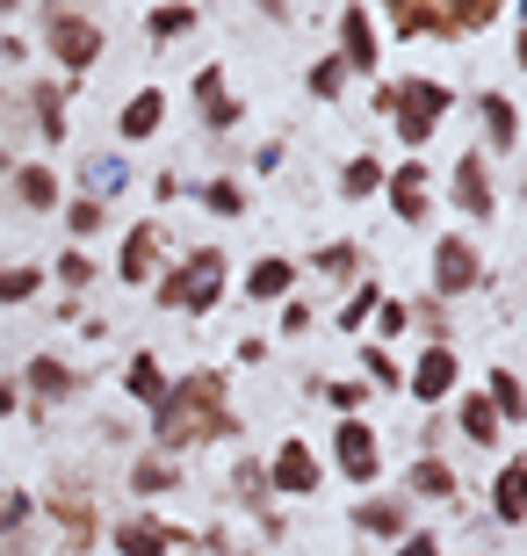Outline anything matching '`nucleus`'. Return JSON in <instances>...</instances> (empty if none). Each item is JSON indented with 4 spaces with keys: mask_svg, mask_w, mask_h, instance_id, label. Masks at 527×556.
Masks as SVG:
<instances>
[{
    "mask_svg": "<svg viewBox=\"0 0 527 556\" xmlns=\"http://www.w3.org/2000/svg\"><path fill=\"white\" fill-rule=\"evenodd\" d=\"M8 181H15V203H22V210H37V217H43V210H59V203H65L59 166H43V160H22L15 174H8Z\"/></svg>",
    "mask_w": 527,
    "mask_h": 556,
    "instance_id": "obj_18",
    "label": "nucleus"
},
{
    "mask_svg": "<svg viewBox=\"0 0 527 556\" xmlns=\"http://www.w3.org/2000/svg\"><path fill=\"white\" fill-rule=\"evenodd\" d=\"M130 188V160H116V152H95V160L80 166V195L87 203H109V195H123Z\"/></svg>",
    "mask_w": 527,
    "mask_h": 556,
    "instance_id": "obj_22",
    "label": "nucleus"
},
{
    "mask_svg": "<svg viewBox=\"0 0 527 556\" xmlns=\"http://www.w3.org/2000/svg\"><path fill=\"white\" fill-rule=\"evenodd\" d=\"M332 29H340V51H332V59L347 65V80H354V73H376V65H384V29H376V8L347 0L340 15H332Z\"/></svg>",
    "mask_w": 527,
    "mask_h": 556,
    "instance_id": "obj_7",
    "label": "nucleus"
},
{
    "mask_svg": "<svg viewBox=\"0 0 527 556\" xmlns=\"http://www.w3.org/2000/svg\"><path fill=\"white\" fill-rule=\"evenodd\" d=\"M224 296H231V261H224V247H196L181 268H166L160 289H152L160 311H188V318H210Z\"/></svg>",
    "mask_w": 527,
    "mask_h": 556,
    "instance_id": "obj_3",
    "label": "nucleus"
},
{
    "mask_svg": "<svg viewBox=\"0 0 527 556\" xmlns=\"http://www.w3.org/2000/svg\"><path fill=\"white\" fill-rule=\"evenodd\" d=\"M160 124H166V87H138V94H123V109H116V138L123 144L160 138Z\"/></svg>",
    "mask_w": 527,
    "mask_h": 556,
    "instance_id": "obj_17",
    "label": "nucleus"
},
{
    "mask_svg": "<svg viewBox=\"0 0 527 556\" xmlns=\"http://www.w3.org/2000/svg\"><path fill=\"white\" fill-rule=\"evenodd\" d=\"M448 195H455V210H463V217H477V225L491 217V203H499V195H491V160L477 152V144L448 166Z\"/></svg>",
    "mask_w": 527,
    "mask_h": 556,
    "instance_id": "obj_14",
    "label": "nucleus"
},
{
    "mask_svg": "<svg viewBox=\"0 0 527 556\" xmlns=\"http://www.w3.org/2000/svg\"><path fill=\"white\" fill-rule=\"evenodd\" d=\"M224 397H231L224 369H196V376H181V383H166V397L152 405V441H160V455H181V448H203V441L239 433V413H231Z\"/></svg>",
    "mask_w": 527,
    "mask_h": 556,
    "instance_id": "obj_1",
    "label": "nucleus"
},
{
    "mask_svg": "<svg viewBox=\"0 0 527 556\" xmlns=\"http://www.w3.org/2000/svg\"><path fill=\"white\" fill-rule=\"evenodd\" d=\"M29 514H37V498H29V492H8V498H0V535H15Z\"/></svg>",
    "mask_w": 527,
    "mask_h": 556,
    "instance_id": "obj_45",
    "label": "nucleus"
},
{
    "mask_svg": "<svg viewBox=\"0 0 527 556\" xmlns=\"http://www.w3.org/2000/svg\"><path fill=\"white\" fill-rule=\"evenodd\" d=\"M181 542H188V528H174V520H160V514H130V520L109 528V549L116 556H174Z\"/></svg>",
    "mask_w": 527,
    "mask_h": 556,
    "instance_id": "obj_11",
    "label": "nucleus"
},
{
    "mask_svg": "<svg viewBox=\"0 0 527 556\" xmlns=\"http://www.w3.org/2000/svg\"><path fill=\"white\" fill-rule=\"evenodd\" d=\"M196 203H203L210 217H246V181L239 174H210V181L196 188Z\"/></svg>",
    "mask_w": 527,
    "mask_h": 556,
    "instance_id": "obj_29",
    "label": "nucleus"
},
{
    "mask_svg": "<svg viewBox=\"0 0 527 556\" xmlns=\"http://www.w3.org/2000/svg\"><path fill=\"white\" fill-rule=\"evenodd\" d=\"M311 391H318L340 419H362V405H368V383H354V376H311Z\"/></svg>",
    "mask_w": 527,
    "mask_h": 556,
    "instance_id": "obj_31",
    "label": "nucleus"
},
{
    "mask_svg": "<svg viewBox=\"0 0 527 556\" xmlns=\"http://www.w3.org/2000/svg\"><path fill=\"white\" fill-rule=\"evenodd\" d=\"M520 463H499V477H491V520L499 528H520Z\"/></svg>",
    "mask_w": 527,
    "mask_h": 556,
    "instance_id": "obj_32",
    "label": "nucleus"
},
{
    "mask_svg": "<svg viewBox=\"0 0 527 556\" xmlns=\"http://www.w3.org/2000/svg\"><path fill=\"white\" fill-rule=\"evenodd\" d=\"M188 94H196V102H203V130H239L246 124V102H231V94H224V65L210 59L203 73H196V80H188Z\"/></svg>",
    "mask_w": 527,
    "mask_h": 556,
    "instance_id": "obj_15",
    "label": "nucleus"
},
{
    "mask_svg": "<svg viewBox=\"0 0 527 556\" xmlns=\"http://www.w3.org/2000/svg\"><path fill=\"white\" fill-rule=\"evenodd\" d=\"M15 391H22V405H73L80 397V369H65L59 354H29Z\"/></svg>",
    "mask_w": 527,
    "mask_h": 556,
    "instance_id": "obj_10",
    "label": "nucleus"
},
{
    "mask_svg": "<svg viewBox=\"0 0 527 556\" xmlns=\"http://www.w3.org/2000/svg\"><path fill=\"white\" fill-rule=\"evenodd\" d=\"M65 210V231H73V247L80 239H95V231L109 225V203H87V195H73V203H59Z\"/></svg>",
    "mask_w": 527,
    "mask_h": 556,
    "instance_id": "obj_38",
    "label": "nucleus"
},
{
    "mask_svg": "<svg viewBox=\"0 0 527 556\" xmlns=\"http://www.w3.org/2000/svg\"><path fill=\"white\" fill-rule=\"evenodd\" d=\"M275 166H283V138H267L261 152H253V174H275Z\"/></svg>",
    "mask_w": 527,
    "mask_h": 556,
    "instance_id": "obj_48",
    "label": "nucleus"
},
{
    "mask_svg": "<svg viewBox=\"0 0 527 556\" xmlns=\"http://www.w3.org/2000/svg\"><path fill=\"white\" fill-rule=\"evenodd\" d=\"M43 51L65 73V87H80V73H95V59H102V22L80 8H43Z\"/></svg>",
    "mask_w": 527,
    "mask_h": 556,
    "instance_id": "obj_5",
    "label": "nucleus"
},
{
    "mask_svg": "<svg viewBox=\"0 0 527 556\" xmlns=\"http://www.w3.org/2000/svg\"><path fill=\"white\" fill-rule=\"evenodd\" d=\"M390 556H441V535L434 528H419V535H398V549Z\"/></svg>",
    "mask_w": 527,
    "mask_h": 556,
    "instance_id": "obj_46",
    "label": "nucleus"
},
{
    "mask_svg": "<svg viewBox=\"0 0 527 556\" xmlns=\"http://www.w3.org/2000/svg\"><path fill=\"white\" fill-rule=\"evenodd\" d=\"M37 138L43 144L73 138V124H65V80H37Z\"/></svg>",
    "mask_w": 527,
    "mask_h": 556,
    "instance_id": "obj_26",
    "label": "nucleus"
},
{
    "mask_svg": "<svg viewBox=\"0 0 527 556\" xmlns=\"http://www.w3.org/2000/svg\"><path fill=\"white\" fill-rule=\"evenodd\" d=\"M166 383H174V376L160 369V354H152V348H138L130 362H123V397H130V405H145V413L166 397Z\"/></svg>",
    "mask_w": 527,
    "mask_h": 556,
    "instance_id": "obj_19",
    "label": "nucleus"
},
{
    "mask_svg": "<svg viewBox=\"0 0 527 556\" xmlns=\"http://www.w3.org/2000/svg\"><path fill=\"white\" fill-rule=\"evenodd\" d=\"M160 217H138V225L123 231V247H116V282L123 289H145L152 275H160Z\"/></svg>",
    "mask_w": 527,
    "mask_h": 556,
    "instance_id": "obj_13",
    "label": "nucleus"
},
{
    "mask_svg": "<svg viewBox=\"0 0 527 556\" xmlns=\"http://www.w3.org/2000/svg\"><path fill=\"white\" fill-rule=\"evenodd\" d=\"M354 535H376V542H398V535H412V506L405 498H390V492H376V498H354Z\"/></svg>",
    "mask_w": 527,
    "mask_h": 556,
    "instance_id": "obj_16",
    "label": "nucleus"
},
{
    "mask_svg": "<svg viewBox=\"0 0 527 556\" xmlns=\"http://www.w3.org/2000/svg\"><path fill=\"white\" fill-rule=\"evenodd\" d=\"M376 304H384V289H376V282H354L340 296V311H332V326H340V332H362L368 318H376Z\"/></svg>",
    "mask_w": 527,
    "mask_h": 556,
    "instance_id": "obj_35",
    "label": "nucleus"
},
{
    "mask_svg": "<svg viewBox=\"0 0 527 556\" xmlns=\"http://www.w3.org/2000/svg\"><path fill=\"white\" fill-rule=\"evenodd\" d=\"M231 492H239V498H261L267 492V463H253V455H246L239 470H231Z\"/></svg>",
    "mask_w": 527,
    "mask_h": 556,
    "instance_id": "obj_43",
    "label": "nucleus"
},
{
    "mask_svg": "<svg viewBox=\"0 0 527 556\" xmlns=\"http://www.w3.org/2000/svg\"><path fill=\"white\" fill-rule=\"evenodd\" d=\"M181 174H174V166H166V174H152V195H160V203H181Z\"/></svg>",
    "mask_w": 527,
    "mask_h": 556,
    "instance_id": "obj_47",
    "label": "nucleus"
},
{
    "mask_svg": "<svg viewBox=\"0 0 527 556\" xmlns=\"http://www.w3.org/2000/svg\"><path fill=\"white\" fill-rule=\"evenodd\" d=\"M426 289H434V304H463L485 289V247L469 239V231H441L434 253H426Z\"/></svg>",
    "mask_w": 527,
    "mask_h": 556,
    "instance_id": "obj_4",
    "label": "nucleus"
},
{
    "mask_svg": "<svg viewBox=\"0 0 527 556\" xmlns=\"http://www.w3.org/2000/svg\"><path fill=\"white\" fill-rule=\"evenodd\" d=\"M332 470H340L354 492H368V484L384 477V441H376L368 419H340V427H332Z\"/></svg>",
    "mask_w": 527,
    "mask_h": 556,
    "instance_id": "obj_6",
    "label": "nucleus"
},
{
    "mask_svg": "<svg viewBox=\"0 0 527 556\" xmlns=\"http://www.w3.org/2000/svg\"><path fill=\"white\" fill-rule=\"evenodd\" d=\"M196 22H203V8L166 0V8H145V37H152V43H174V37H196Z\"/></svg>",
    "mask_w": 527,
    "mask_h": 556,
    "instance_id": "obj_23",
    "label": "nucleus"
},
{
    "mask_svg": "<svg viewBox=\"0 0 527 556\" xmlns=\"http://www.w3.org/2000/svg\"><path fill=\"white\" fill-rule=\"evenodd\" d=\"M43 289V268L37 261H15V268H0V304H29Z\"/></svg>",
    "mask_w": 527,
    "mask_h": 556,
    "instance_id": "obj_36",
    "label": "nucleus"
},
{
    "mask_svg": "<svg viewBox=\"0 0 527 556\" xmlns=\"http://www.w3.org/2000/svg\"><path fill=\"white\" fill-rule=\"evenodd\" d=\"M340 195H347V203H362V195H384V160H376V152H354V160L340 166Z\"/></svg>",
    "mask_w": 527,
    "mask_h": 556,
    "instance_id": "obj_30",
    "label": "nucleus"
},
{
    "mask_svg": "<svg viewBox=\"0 0 527 556\" xmlns=\"http://www.w3.org/2000/svg\"><path fill=\"white\" fill-rule=\"evenodd\" d=\"M477 116H485L491 152H513V144H520V109H513L506 87H485V94H477Z\"/></svg>",
    "mask_w": 527,
    "mask_h": 556,
    "instance_id": "obj_21",
    "label": "nucleus"
},
{
    "mask_svg": "<svg viewBox=\"0 0 527 556\" xmlns=\"http://www.w3.org/2000/svg\"><path fill=\"white\" fill-rule=\"evenodd\" d=\"M289 289H297V261L289 253H267V261L246 268V304H283Z\"/></svg>",
    "mask_w": 527,
    "mask_h": 556,
    "instance_id": "obj_20",
    "label": "nucleus"
},
{
    "mask_svg": "<svg viewBox=\"0 0 527 556\" xmlns=\"http://www.w3.org/2000/svg\"><path fill=\"white\" fill-rule=\"evenodd\" d=\"M311 332V296H283V340H304Z\"/></svg>",
    "mask_w": 527,
    "mask_h": 556,
    "instance_id": "obj_44",
    "label": "nucleus"
},
{
    "mask_svg": "<svg viewBox=\"0 0 527 556\" xmlns=\"http://www.w3.org/2000/svg\"><path fill=\"white\" fill-rule=\"evenodd\" d=\"M405 391L419 397V405H448V397L463 391V354H455V340H441V348H419V362L405 369Z\"/></svg>",
    "mask_w": 527,
    "mask_h": 556,
    "instance_id": "obj_9",
    "label": "nucleus"
},
{
    "mask_svg": "<svg viewBox=\"0 0 527 556\" xmlns=\"http://www.w3.org/2000/svg\"><path fill=\"white\" fill-rule=\"evenodd\" d=\"M384 195H390V210H398V225H426V217H434V181H426V160L384 166Z\"/></svg>",
    "mask_w": 527,
    "mask_h": 556,
    "instance_id": "obj_12",
    "label": "nucleus"
},
{
    "mask_svg": "<svg viewBox=\"0 0 527 556\" xmlns=\"http://www.w3.org/2000/svg\"><path fill=\"white\" fill-rule=\"evenodd\" d=\"M318 484H325L318 448H311L304 433H289L283 448H275V463H267V492H275V498H311Z\"/></svg>",
    "mask_w": 527,
    "mask_h": 556,
    "instance_id": "obj_8",
    "label": "nucleus"
},
{
    "mask_svg": "<svg viewBox=\"0 0 527 556\" xmlns=\"http://www.w3.org/2000/svg\"><path fill=\"white\" fill-rule=\"evenodd\" d=\"M477 397H485V405H491L499 419H506V427H520L527 405H520V376H513L506 362H499V369H485V391H477Z\"/></svg>",
    "mask_w": 527,
    "mask_h": 556,
    "instance_id": "obj_27",
    "label": "nucleus"
},
{
    "mask_svg": "<svg viewBox=\"0 0 527 556\" xmlns=\"http://www.w3.org/2000/svg\"><path fill=\"white\" fill-rule=\"evenodd\" d=\"M362 376H368V391H398L405 383V369L390 362V348H362Z\"/></svg>",
    "mask_w": 527,
    "mask_h": 556,
    "instance_id": "obj_41",
    "label": "nucleus"
},
{
    "mask_svg": "<svg viewBox=\"0 0 527 556\" xmlns=\"http://www.w3.org/2000/svg\"><path fill=\"white\" fill-rule=\"evenodd\" d=\"M8 174H15V160H8V152H0V181H8Z\"/></svg>",
    "mask_w": 527,
    "mask_h": 556,
    "instance_id": "obj_50",
    "label": "nucleus"
},
{
    "mask_svg": "<svg viewBox=\"0 0 527 556\" xmlns=\"http://www.w3.org/2000/svg\"><path fill=\"white\" fill-rule=\"evenodd\" d=\"M441 15H448V37H463V29H491L499 22V0H455Z\"/></svg>",
    "mask_w": 527,
    "mask_h": 556,
    "instance_id": "obj_40",
    "label": "nucleus"
},
{
    "mask_svg": "<svg viewBox=\"0 0 527 556\" xmlns=\"http://www.w3.org/2000/svg\"><path fill=\"white\" fill-rule=\"evenodd\" d=\"M384 22L398 29V37H448V15H441V8H419V0H398V8H384Z\"/></svg>",
    "mask_w": 527,
    "mask_h": 556,
    "instance_id": "obj_28",
    "label": "nucleus"
},
{
    "mask_svg": "<svg viewBox=\"0 0 527 556\" xmlns=\"http://www.w3.org/2000/svg\"><path fill=\"white\" fill-rule=\"evenodd\" d=\"M181 463H174V455H138V463H130V492L138 498H160V492H174V484H181Z\"/></svg>",
    "mask_w": 527,
    "mask_h": 556,
    "instance_id": "obj_24",
    "label": "nucleus"
},
{
    "mask_svg": "<svg viewBox=\"0 0 527 556\" xmlns=\"http://www.w3.org/2000/svg\"><path fill=\"white\" fill-rule=\"evenodd\" d=\"M22 413V391H15V376H0V419H15Z\"/></svg>",
    "mask_w": 527,
    "mask_h": 556,
    "instance_id": "obj_49",
    "label": "nucleus"
},
{
    "mask_svg": "<svg viewBox=\"0 0 527 556\" xmlns=\"http://www.w3.org/2000/svg\"><path fill=\"white\" fill-rule=\"evenodd\" d=\"M405 492H412V498H434V506H441V498H455L463 484H455V470H448L441 455H419V463H412V477H405Z\"/></svg>",
    "mask_w": 527,
    "mask_h": 556,
    "instance_id": "obj_25",
    "label": "nucleus"
},
{
    "mask_svg": "<svg viewBox=\"0 0 527 556\" xmlns=\"http://www.w3.org/2000/svg\"><path fill=\"white\" fill-rule=\"evenodd\" d=\"M455 427H463L469 441H477V448H491V441H499V433H506V419H499V413H491V405H485V397L469 391L463 405H455Z\"/></svg>",
    "mask_w": 527,
    "mask_h": 556,
    "instance_id": "obj_34",
    "label": "nucleus"
},
{
    "mask_svg": "<svg viewBox=\"0 0 527 556\" xmlns=\"http://www.w3.org/2000/svg\"><path fill=\"white\" fill-rule=\"evenodd\" d=\"M51 275H59V282L73 289V304H80V289H95V253H87V247H65Z\"/></svg>",
    "mask_w": 527,
    "mask_h": 556,
    "instance_id": "obj_39",
    "label": "nucleus"
},
{
    "mask_svg": "<svg viewBox=\"0 0 527 556\" xmlns=\"http://www.w3.org/2000/svg\"><path fill=\"white\" fill-rule=\"evenodd\" d=\"M311 268L354 289V282H362V247H354V239H332V247H318V253H311Z\"/></svg>",
    "mask_w": 527,
    "mask_h": 556,
    "instance_id": "obj_33",
    "label": "nucleus"
},
{
    "mask_svg": "<svg viewBox=\"0 0 527 556\" xmlns=\"http://www.w3.org/2000/svg\"><path fill=\"white\" fill-rule=\"evenodd\" d=\"M376 109H384L390 124H398V144H405L412 160L426 152V138L448 124V109H455V87L448 80H398V87H376Z\"/></svg>",
    "mask_w": 527,
    "mask_h": 556,
    "instance_id": "obj_2",
    "label": "nucleus"
},
{
    "mask_svg": "<svg viewBox=\"0 0 527 556\" xmlns=\"http://www.w3.org/2000/svg\"><path fill=\"white\" fill-rule=\"evenodd\" d=\"M304 94H311V102H340V94H347V65L340 59H318L304 73Z\"/></svg>",
    "mask_w": 527,
    "mask_h": 556,
    "instance_id": "obj_37",
    "label": "nucleus"
},
{
    "mask_svg": "<svg viewBox=\"0 0 527 556\" xmlns=\"http://www.w3.org/2000/svg\"><path fill=\"white\" fill-rule=\"evenodd\" d=\"M368 326L384 332V340H405V332H412V318H405V304H398V296H384V304H376V318H368Z\"/></svg>",
    "mask_w": 527,
    "mask_h": 556,
    "instance_id": "obj_42",
    "label": "nucleus"
}]
</instances>
